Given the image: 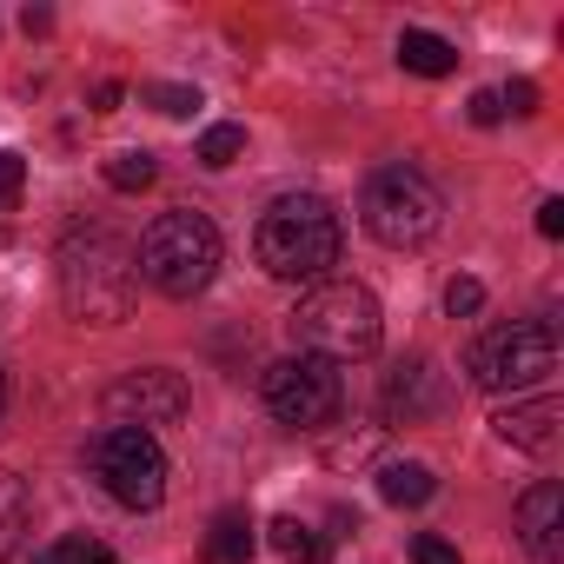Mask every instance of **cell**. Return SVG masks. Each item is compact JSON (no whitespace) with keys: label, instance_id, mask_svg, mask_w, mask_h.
Listing matches in <instances>:
<instances>
[{"label":"cell","instance_id":"cell-1","mask_svg":"<svg viewBox=\"0 0 564 564\" xmlns=\"http://www.w3.org/2000/svg\"><path fill=\"white\" fill-rule=\"evenodd\" d=\"M339 252H346V226L333 199L319 193H279L252 226V259L272 279H286V286H319L339 265Z\"/></svg>","mask_w":564,"mask_h":564},{"label":"cell","instance_id":"cell-2","mask_svg":"<svg viewBox=\"0 0 564 564\" xmlns=\"http://www.w3.org/2000/svg\"><path fill=\"white\" fill-rule=\"evenodd\" d=\"M61 306L80 319V326H120L133 319V300H140V265H133V246L107 226H74L61 239Z\"/></svg>","mask_w":564,"mask_h":564},{"label":"cell","instance_id":"cell-3","mask_svg":"<svg viewBox=\"0 0 564 564\" xmlns=\"http://www.w3.org/2000/svg\"><path fill=\"white\" fill-rule=\"evenodd\" d=\"M286 333H293V346H300L306 359L346 366V359H372V352H379L386 313H379V300L359 286V279H319V286L293 306Z\"/></svg>","mask_w":564,"mask_h":564},{"label":"cell","instance_id":"cell-4","mask_svg":"<svg viewBox=\"0 0 564 564\" xmlns=\"http://www.w3.org/2000/svg\"><path fill=\"white\" fill-rule=\"evenodd\" d=\"M140 279L153 293L166 300H193L213 286V272H219V226L206 213H160L133 252Z\"/></svg>","mask_w":564,"mask_h":564},{"label":"cell","instance_id":"cell-5","mask_svg":"<svg viewBox=\"0 0 564 564\" xmlns=\"http://www.w3.org/2000/svg\"><path fill=\"white\" fill-rule=\"evenodd\" d=\"M359 219L379 246H425L445 226V193L419 173V166H379L359 193Z\"/></svg>","mask_w":564,"mask_h":564},{"label":"cell","instance_id":"cell-6","mask_svg":"<svg viewBox=\"0 0 564 564\" xmlns=\"http://www.w3.org/2000/svg\"><path fill=\"white\" fill-rule=\"evenodd\" d=\"M87 471H94V485H100L113 505H127V511H153V505L166 498V452H160V438L140 432V425H107V432H94V438H87Z\"/></svg>","mask_w":564,"mask_h":564},{"label":"cell","instance_id":"cell-7","mask_svg":"<svg viewBox=\"0 0 564 564\" xmlns=\"http://www.w3.org/2000/svg\"><path fill=\"white\" fill-rule=\"evenodd\" d=\"M471 386L478 392H531L538 379L557 372V326L551 319H511V326H491L471 352Z\"/></svg>","mask_w":564,"mask_h":564},{"label":"cell","instance_id":"cell-8","mask_svg":"<svg viewBox=\"0 0 564 564\" xmlns=\"http://www.w3.org/2000/svg\"><path fill=\"white\" fill-rule=\"evenodd\" d=\"M259 399H265V412H272L279 425H293V432H319V425H333V419H339L346 386H339V372H333L326 359L293 352V359L265 366Z\"/></svg>","mask_w":564,"mask_h":564},{"label":"cell","instance_id":"cell-9","mask_svg":"<svg viewBox=\"0 0 564 564\" xmlns=\"http://www.w3.org/2000/svg\"><path fill=\"white\" fill-rule=\"evenodd\" d=\"M100 405H107V419H113V425H140V432H153V425H180V419H186V405H193V392H186V379H180V372L147 366V372L113 379Z\"/></svg>","mask_w":564,"mask_h":564},{"label":"cell","instance_id":"cell-10","mask_svg":"<svg viewBox=\"0 0 564 564\" xmlns=\"http://www.w3.org/2000/svg\"><path fill=\"white\" fill-rule=\"evenodd\" d=\"M379 405H386V419H392V425H425V419H438V412L452 405V386H445L438 359L412 352V359H399V366L386 372Z\"/></svg>","mask_w":564,"mask_h":564},{"label":"cell","instance_id":"cell-11","mask_svg":"<svg viewBox=\"0 0 564 564\" xmlns=\"http://www.w3.org/2000/svg\"><path fill=\"white\" fill-rule=\"evenodd\" d=\"M518 538L538 564H557L564 557V485L538 478L524 498H518Z\"/></svg>","mask_w":564,"mask_h":564},{"label":"cell","instance_id":"cell-12","mask_svg":"<svg viewBox=\"0 0 564 564\" xmlns=\"http://www.w3.org/2000/svg\"><path fill=\"white\" fill-rule=\"evenodd\" d=\"M557 425H564V405H557V399L505 405V412L491 419V432H498L505 445H518V452H538V458H551V452H557Z\"/></svg>","mask_w":564,"mask_h":564},{"label":"cell","instance_id":"cell-13","mask_svg":"<svg viewBox=\"0 0 564 564\" xmlns=\"http://www.w3.org/2000/svg\"><path fill=\"white\" fill-rule=\"evenodd\" d=\"M432 491H438L432 465H419V458H386V465H379V498H386V505L412 511V505H432Z\"/></svg>","mask_w":564,"mask_h":564},{"label":"cell","instance_id":"cell-14","mask_svg":"<svg viewBox=\"0 0 564 564\" xmlns=\"http://www.w3.org/2000/svg\"><path fill=\"white\" fill-rule=\"evenodd\" d=\"M399 67L405 74H425V80H445L458 67V47L445 34H425V28H405L399 34Z\"/></svg>","mask_w":564,"mask_h":564},{"label":"cell","instance_id":"cell-15","mask_svg":"<svg viewBox=\"0 0 564 564\" xmlns=\"http://www.w3.org/2000/svg\"><path fill=\"white\" fill-rule=\"evenodd\" d=\"M252 544H259V531H252L246 511H219L213 531H206V557H213V564H246Z\"/></svg>","mask_w":564,"mask_h":564},{"label":"cell","instance_id":"cell-16","mask_svg":"<svg viewBox=\"0 0 564 564\" xmlns=\"http://www.w3.org/2000/svg\"><path fill=\"white\" fill-rule=\"evenodd\" d=\"M265 538H272V551L286 557V564H326V538H319L306 518H293V511H286V518H272Z\"/></svg>","mask_w":564,"mask_h":564},{"label":"cell","instance_id":"cell-17","mask_svg":"<svg viewBox=\"0 0 564 564\" xmlns=\"http://www.w3.org/2000/svg\"><path fill=\"white\" fill-rule=\"evenodd\" d=\"M28 518H34V498H28V478H21V471H8V465H0V557H8V551L21 544V531H28Z\"/></svg>","mask_w":564,"mask_h":564},{"label":"cell","instance_id":"cell-18","mask_svg":"<svg viewBox=\"0 0 564 564\" xmlns=\"http://www.w3.org/2000/svg\"><path fill=\"white\" fill-rule=\"evenodd\" d=\"M239 153H246V127H206L199 147H193V160H199L206 173H226Z\"/></svg>","mask_w":564,"mask_h":564},{"label":"cell","instance_id":"cell-19","mask_svg":"<svg viewBox=\"0 0 564 564\" xmlns=\"http://www.w3.org/2000/svg\"><path fill=\"white\" fill-rule=\"evenodd\" d=\"M153 180H160L153 153H133V147H127V153H113V160H107V186H113V193H147Z\"/></svg>","mask_w":564,"mask_h":564},{"label":"cell","instance_id":"cell-20","mask_svg":"<svg viewBox=\"0 0 564 564\" xmlns=\"http://www.w3.org/2000/svg\"><path fill=\"white\" fill-rule=\"evenodd\" d=\"M34 564H113V551H107L100 538H87V531H67V538H54Z\"/></svg>","mask_w":564,"mask_h":564},{"label":"cell","instance_id":"cell-21","mask_svg":"<svg viewBox=\"0 0 564 564\" xmlns=\"http://www.w3.org/2000/svg\"><path fill=\"white\" fill-rule=\"evenodd\" d=\"M140 100H147L153 113H166V120H186V113L199 107V87H173V80H153V87H140Z\"/></svg>","mask_w":564,"mask_h":564},{"label":"cell","instance_id":"cell-22","mask_svg":"<svg viewBox=\"0 0 564 564\" xmlns=\"http://www.w3.org/2000/svg\"><path fill=\"white\" fill-rule=\"evenodd\" d=\"M478 306H485V286H478V279H465V272H458L452 286H445V313H452V319H471Z\"/></svg>","mask_w":564,"mask_h":564},{"label":"cell","instance_id":"cell-23","mask_svg":"<svg viewBox=\"0 0 564 564\" xmlns=\"http://www.w3.org/2000/svg\"><path fill=\"white\" fill-rule=\"evenodd\" d=\"M412 564H458V544H445L438 531H419L412 538Z\"/></svg>","mask_w":564,"mask_h":564},{"label":"cell","instance_id":"cell-24","mask_svg":"<svg viewBox=\"0 0 564 564\" xmlns=\"http://www.w3.org/2000/svg\"><path fill=\"white\" fill-rule=\"evenodd\" d=\"M21 186H28V160L21 153H0V206L21 199Z\"/></svg>","mask_w":564,"mask_h":564},{"label":"cell","instance_id":"cell-25","mask_svg":"<svg viewBox=\"0 0 564 564\" xmlns=\"http://www.w3.org/2000/svg\"><path fill=\"white\" fill-rule=\"evenodd\" d=\"M465 113H471V127H498V120H505V100H498V94H491V87H478V94H471V107H465Z\"/></svg>","mask_w":564,"mask_h":564},{"label":"cell","instance_id":"cell-26","mask_svg":"<svg viewBox=\"0 0 564 564\" xmlns=\"http://www.w3.org/2000/svg\"><path fill=\"white\" fill-rule=\"evenodd\" d=\"M498 100H505L511 113H538V87H531V80H511V87H505Z\"/></svg>","mask_w":564,"mask_h":564},{"label":"cell","instance_id":"cell-27","mask_svg":"<svg viewBox=\"0 0 564 564\" xmlns=\"http://www.w3.org/2000/svg\"><path fill=\"white\" fill-rule=\"evenodd\" d=\"M538 232H544V239H564V199H544V206H538Z\"/></svg>","mask_w":564,"mask_h":564},{"label":"cell","instance_id":"cell-28","mask_svg":"<svg viewBox=\"0 0 564 564\" xmlns=\"http://www.w3.org/2000/svg\"><path fill=\"white\" fill-rule=\"evenodd\" d=\"M120 94H127L120 80H100V87H94V113H113V107H120Z\"/></svg>","mask_w":564,"mask_h":564},{"label":"cell","instance_id":"cell-29","mask_svg":"<svg viewBox=\"0 0 564 564\" xmlns=\"http://www.w3.org/2000/svg\"><path fill=\"white\" fill-rule=\"evenodd\" d=\"M0 412H8V379H0Z\"/></svg>","mask_w":564,"mask_h":564}]
</instances>
